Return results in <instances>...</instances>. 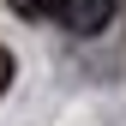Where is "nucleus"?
Instances as JSON below:
<instances>
[{"label":"nucleus","instance_id":"obj_1","mask_svg":"<svg viewBox=\"0 0 126 126\" xmlns=\"http://www.w3.org/2000/svg\"><path fill=\"white\" fill-rule=\"evenodd\" d=\"M60 18H66V30H78V36H96V30H108V18H114V0H60Z\"/></svg>","mask_w":126,"mask_h":126},{"label":"nucleus","instance_id":"obj_2","mask_svg":"<svg viewBox=\"0 0 126 126\" xmlns=\"http://www.w3.org/2000/svg\"><path fill=\"white\" fill-rule=\"evenodd\" d=\"M18 18H60V0H6Z\"/></svg>","mask_w":126,"mask_h":126},{"label":"nucleus","instance_id":"obj_3","mask_svg":"<svg viewBox=\"0 0 126 126\" xmlns=\"http://www.w3.org/2000/svg\"><path fill=\"white\" fill-rule=\"evenodd\" d=\"M6 84H12V54L0 48V96H6Z\"/></svg>","mask_w":126,"mask_h":126}]
</instances>
